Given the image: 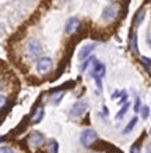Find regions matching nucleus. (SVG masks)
I'll use <instances>...</instances> for the list:
<instances>
[{
    "label": "nucleus",
    "instance_id": "nucleus-8",
    "mask_svg": "<svg viewBox=\"0 0 151 153\" xmlns=\"http://www.w3.org/2000/svg\"><path fill=\"white\" fill-rule=\"evenodd\" d=\"M43 115H44V109H43V107H42V106H38L37 108L35 109L32 116H31V121H32L34 123H38V122L42 120Z\"/></svg>",
    "mask_w": 151,
    "mask_h": 153
},
{
    "label": "nucleus",
    "instance_id": "nucleus-5",
    "mask_svg": "<svg viewBox=\"0 0 151 153\" xmlns=\"http://www.w3.org/2000/svg\"><path fill=\"white\" fill-rule=\"evenodd\" d=\"M78 26H80L78 19L73 17V18H70V19L67 22V24H66V32H67L68 35H73V33H75L76 31H77Z\"/></svg>",
    "mask_w": 151,
    "mask_h": 153
},
{
    "label": "nucleus",
    "instance_id": "nucleus-19",
    "mask_svg": "<svg viewBox=\"0 0 151 153\" xmlns=\"http://www.w3.org/2000/svg\"><path fill=\"white\" fill-rule=\"evenodd\" d=\"M0 153H14V152H13V150L10 149V147H1V149H0Z\"/></svg>",
    "mask_w": 151,
    "mask_h": 153
},
{
    "label": "nucleus",
    "instance_id": "nucleus-1",
    "mask_svg": "<svg viewBox=\"0 0 151 153\" xmlns=\"http://www.w3.org/2000/svg\"><path fill=\"white\" fill-rule=\"evenodd\" d=\"M96 139H98L96 132H95L94 129H90V128L84 129V131L82 132V134H81V144H82L84 147H90V146L95 143Z\"/></svg>",
    "mask_w": 151,
    "mask_h": 153
},
{
    "label": "nucleus",
    "instance_id": "nucleus-10",
    "mask_svg": "<svg viewBox=\"0 0 151 153\" xmlns=\"http://www.w3.org/2000/svg\"><path fill=\"white\" fill-rule=\"evenodd\" d=\"M130 46H131V50L133 51V53H137V52H138V48H137V36H136V33H132V35H131Z\"/></svg>",
    "mask_w": 151,
    "mask_h": 153
},
{
    "label": "nucleus",
    "instance_id": "nucleus-13",
    "mask_svg": "<svg viewBox=\"0 0 151 153\" xmlns=\"http://www.w3.org/2000/svg\"><path fill=\"white\" fill-rule=\"evenodd\" d=\"M144 11L142 10V11H139L138 12V14L136 16V18H135V23H136V25H139L142 22H143V19H144Z\"/></svg>",
    "mask_w": 151,
    "mask_h": 153
},
{
    "label": "nucleus",
    "instance_id": "nucleus-7",
    "mask_svg": "<svg viewBox=\"0 0 151 153\" xmlns=\"http://www.w3.org/2000/svg\"><path fill=\"white\" fill-rule=\"evenodd\" d=\"M94 44H89V45H86V46H83L82 49H81V51L78 52V59H81V61H83V59H86L89 55H90V52L93 51V49H94Z\"/></svg>",
    "mask_w": 151,
    "mask_h": 153
},
{
    "label": "nucleus",
    "instance_id": "nucleus-17",
    "mask_svg": "<svg viewBox=\"0 0 151 153\" xmlns=\"http://www.w3.org/2000/svg\"><path fill=\"white\" fill-rule=\"evenodd\" d=\"M148 115H149V107H143V109H142V116H143V119H147L148 117Z\"/></svg>",
    "mask_w": 151,
    "mask_h": 153
},
{
    "label": "nucleus",
    "instance_id": "nucleus-21",
    "mask_svg": "<svg viewBox=\"0 0 151 153\" xmlns=\"http://www.w3.org/2000/svg\"><path fill=\"white\" fill-rule=\"evenodd\" d=\"M5 102H6V99H5V96H0V108H2V107H4Z\"/></svg>",
    "mask_w": 151,
    "mask_h": 153
},
{
    "label": "nucleus",
    "instance_id": "nucleus-11",
    "mask_svg": "<svg viewBox=\"0 0 151 153\" xmlns=\"http://www.w3.org/2000/svg\"><path fill=\"white\" fill-rule=\"evenodd\" d=\"M137 121H138V117H133L130 122H129V125L126 126V128L124 129V133L125 134H127V133H130L132 129H133V127L136 126V123H137Z\"/></svg>",
    "mask_w": 151,
    "mask_h": 153
},
{
    "label": "nucleus",
    "instance_id": "nucleus-15",
    "mask_svg": "<svg viewBox=\"0 0 151 153\" xmlns=\"http://www.w3.org/2000/svg\"><path fill=\"white\" fill-rule=\"evenodd\" d=\"M63 95H64L63 91H60V93H57V94H54V95H52V102H54L55 105L58 103V102L61 101V99L63 97Z\"/></svg>",
    "mask_w": 151,
    "mask_h": 153
},
{
    "label": "nucleus",
    "instance_id": "nucleus-6",
    "mask_svg": "<svg viewBox=\"0 0 151 153\" xmlns=\"http://www.w3.org/2000/svg\"><path fill=\"white\" fill-rule=\"evenodd\" d=\"M86 109H87V105L84 102H76L75 105L73 106L70 113H72L73 116H80V115H82L86 112Z\"/></svg>",
    "mask_w": 151,
    "mask_h": 153
},
{
    "label": "nucleus",
    "instance_id": "nucleus-14",
    "mask_svg": "<svg viewBox=\"0 0 151 153\" xmlns=\"http://www.w3.org/2000/svg\"><path fill=\"white\" fill-rule=\"evenodd\" d=\"M129 107H130V103H125L124 106H123V108L120 109V112L117 114V119H121L123 116H124V114L127 112V109H129Z\"/></svg>",
    "mask_w": 151,
    "mask_h": 153
},
{
    "label": "nucleus",
    "instance_id": "nucleus-9",
    "mask_svg": "<svg viewBox=\"0 0 151 153\" xmlns=\"http://www.w3.org/2000/svg\"><path fill=\"white\" fill-rule=\"evenodd\" d=\"M115 10H114V7H106L105 10H104V13H102V18L105 19V20H112L114 17H115Z\"/></svg>",
    "mask_w": 151,
    "mask_h": 153
},
{
    "label": "nucleus",
    "instance_id": "nucleus-20",
    "mask_svg": "<svg viewBox=\"0 0 151 153\" xmlns=\"http://www.w3.org/2000/svg\"><path fill=\"white\" fill-rule=\"evenodd\" d=\"M139 109H141V100H139V97H137L136 105H135V112H138Z\"/></svg>",
    "mask_w": 151,
    "mask_h": 153
},
{
    "label": "nucleus",
    "instance_id": "nucleus-12",
    "mask_svg": "<svg viewBox=\"0 0 151 153\" xmlns=\"http://www.w3.org/2000/svg\"><path fill=\"white\" fill-rule=\"evenodd\" d=\"M48 151H49V153L58 152V144H57V141H55V140L50 141V144H49V146H48Z\"/></svg>",
    "mask_w": 151,
    "mask_h": 153
},
{
    "label": "nucleus",
    "instance_id": "nucleus-16",
    "mask_svg": "<svg viewBox=\"0 0 151 153\" xmlns=\"http://www.w3.org/2000/svg\"><path fill=\"white\" fill-rule=\"evenodd\" d=\"M142 62L145 64V67H147L148 69H151V59L145 58V57H142Z\"/></svg>",
    "mask_w": 151,
    "mask_h": 153
},
{
    "label": "nucleus",
    "instance_id": "nucleus-18",
    "mask_svg": "<svg viewBox=\"0 0 151 153\" xmlns=\"http://www.w3.org/2000/svg\"><path fill=\"white\" fill-rule=\"evenodd\" d=\"M130 153H141V149H139V146H138L137 144H135V145L131 147Z\"/></svg>",
    "mask_w": 151,
    "mask_h": 153
},
{
    "label": "nucleus",
    "instance_id": "nucleus-3",
    "mask_svg": "<svg viewBox=\"0 0 151 153\" xmlns=\"http://www.w3.org/2000/svg\"><path fill=\"white\" fill-rule=\"evenodd\" d=\"M29 145L31 149H38L44 144V137L39 132H32L29 137Z\"/></svg>",
    "mask_w": 151,
    "mask_h": 153
},
{
    "label": "nucleus",
    "instance_id": "nucleus-2",
    "mask_svg": "<svg viewBox=\"0 0 151 153\" xmlns=\"http://www.w3.org/2000/svg\"><path fill=\"white\" fill-rule=\"evenodd\" d=\"M40 52H42V45H40V43L38 40L32 39V40H30L28 43L26 49H25V53H26L28 57L36 58L38 55H40Z\"/></svg>",
    "mask_w": 151,
    "mask_h": 153
},
{
    "label": "nucleus",
    "instance_id": "nucleus-4",
    "mask_svg": "<svg viewBox=\"0 0 151 153\" xmlns=\"http://www.w3.org/2000/svg\"><path fill=\"white\" fill-rule=\"evenodd\" d=\"M52 69V61L48 57H43L38 61L37 63V70L39 74H46Z\"/></svg>",
    "mask_w": 151,
    "mask_h": 153
}]
</instances>
